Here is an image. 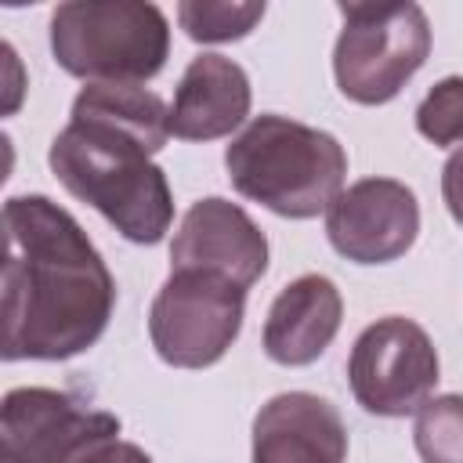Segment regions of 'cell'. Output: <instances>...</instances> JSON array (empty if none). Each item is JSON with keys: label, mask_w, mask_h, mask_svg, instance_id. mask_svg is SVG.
<instances>
[{"label": "cell", "mask_w": 463, "mask_h": 463, "mask_svg": "<svg viewBox=\"0 0 463 463\" xmlns=\"http://www.w3.org/2000/svg\"><path fill=\"white\" fill-rule=\"evenodd\" d=\"M4 362H65L101 340L116 279L83 224L47 195L4 203Z\"/></svg>", "instance_id": "1"}, {"label": "cell", "mask_w": 463, "mask_h": 463, "mask_svg": "<svg viewBox=\"0 0 463 463\" xmlns=\"http://www.w3.org/2000/svg\"><path fill=\"white\" fill-rule=\"evenodd\" d=\"M170 137V105L148 87L87 83L47 148L65 192L94 206L127 242L156 246L174 224L166 170L152 163Z\"/></svg>", "instance_id": "2"}, {"label": "cell", "mask_w": 463, "mask_h": 463, "mask_svg": "<svg viewBox=\"0 0 463 463\" xmlns=\"http://www.w3.org/2000/svg\"><path fill=\"white\" fill-rule=\"evenodd\" d=\"M224 170L242 199L279 217L307 221L326 213L344 192L347 152L329 130L264 112L232 137Z\"/></svg>", "instance_id": "3"}, {"label": "cell", "mask_w": 463, "mask_h": 463, "mask_svg": "<svg viewBox=\"0 0 463 463\" xmlns=\"http://www.w3.org/2000/svg\"><path fill=\"white\" fill-rule=\"evenodd\" d=\"M51 54L76 80L145 87L170 58V22L148 0H69L51 11Z\"/></svg>", "instance_id": "4"}, {"label": "cell", "mask_w": 463, "mask_h": 463, "mask_svg": "<svg viewBox=\"0 0 463 463\" xmlns=\"http://www.w3.org/2000/svg\"><path fill=\"white\" fill-rule=\"evenodd\" d=\"M344 25L333 47V76L347 101L387 105L423 69L430 22L420 4H336Z\"/></svg>", "instance_id": "5"}, {"label": "cell", "mask_w": 463, "mask_h": 463, "mask_svg": "<svg viewBox=\"0 0 463 463\" xmlns=\"http://www.w3.org/2000/svg\"><path fill=\"white\" fill-rule=\"evenodd\" d=\"M246 289L203 271H170L148 307V340L174 369L217 365L239 340Z\"/></svg>", "instance_id": "6"}, {"label": "cell", "mask_w": 463, "mask_h": 463, "mask_svg": "<svg viewBox=\"0 0 463 463\" xmlns=\"http://www.w3.org/2000/svg\"><path fill=\"white\" fill-rule=\"evenodd\" d=\"M441 376L438 347L427 329L405 315H383L365 326L347 358L354 402L383 420L420 412Z\"/></svg>", "instance_id": "7"}, {"label": "cell", "mask_w": 463, "mask_h": 463, "mask_svg": "<svg viewBox=\"0 0 463 463\" xmlns=\"http://www.w3.org/2000/svg\"><path fill=\"white\" fill-rule=\"evenodd\" d=\"M119 438V420L54 387H11L0 402V459L83 463Z\"/></svg>", "instance_id": "8"}, {"label": "cell", "mask_w": 463, "mask_h": 463, "mask_svg": "<svg viewBox=\"0 0 463 463\" xmlns=\"http://www.w3.org/2000/svg\"><path fill=\"white\" fill-rule=\"evenodd\" d=\"M329 246L354 264H391L420 235V203L405 181L362 177L326 210Z\"/></svg>", "instance_id": "9"}, {"label": "cell", "mask_w": 463, "mask_h": 463, "mask_svg": "<svg viewBox=\"0 0 463 463\" xmlns=\"http://www.w3.org/2000/svg\"><path fill=\"white\" fill-rule=\"evenodd\" d=\"M170 271H203L250 289L268 271V239L239 203L206 195L184 210L174 232Z\"/></svg>", "instance_id": "10"}, {"label": "cell", "mask_w": 463, "mask_h": 463, "mask_svg": "<svg viewBox=\"0 0 463 463\" xmlns=\"http://www.w3.org/2000/svg\"><path fill=\"white\" fill-rule=\"evenodd\" d=\"M253 463H347V427L333 402L286 391L253 416Z\"/></svg>", "instance_id": "11"}, {"label": "cell", "mask_w": 463, "mask_h": 463, "mask_svg": "<svg viewBox=\"0 0 463 463\" xmlns=\"http://www.w3.org/2000/svg\"><path fill=\"white\" fill-rule=\"evenodd\" d=\"M344 322V297L333 279L307 271L279 289L264 318V354L279 365H311L336 340Z\"/></svg>", "instance_id": "12"}, {"label": "cell", "mask_w": 463, "mask_h": 463, "mask_svg": "<svg viewBox=\"0 0 463 463\" xmlns=\"http://www.w3.org/2000/svg\"><path fill=\"white\" fill-rule=\"evenodd\" d=\"M253 90L239 61L224 54H199L177 80L170 101V137L181 141H217L239 130L250 116Z\"/></svg>", "instance_id": "13"}, {"label": "cell", "mask_w": 463, "mask_h": 463, "mask_svg": "<svg viewBox=\"0 0 463 463\" xmlns=\"http://www.w3.org/2000/svg\"><path fill=\"white\" fill-rule=\"evenodd\" d=\"M264 0H181L177 22L195 43H232L257 29Z\"/></svg>", "instance_id": "14"}, {"label": "cell", "mask_w": 463, "mask_h": 463, "mask_svg": "<svg viewBox=\"0 0 463 463\" xmlns=\"http://www.w3.org/2000/svg\"><path fill=\"white\" fill-rule=\"evenodd\" d=\"M412 441L423 463H463V394H438L416 412Z\"/></svg>", "instance_id": "15"}, {"label": "cell", "mask_w": 463, "mask_h": 463, "mask_svg": "<svg viewBox=\"0 0 463 463\" xmlns=\"http://www.w3.org/2000/svg\"><path fill=\"white\" fill-rule=\"evenodd\" d=\"M416 130L438 148L463 141V76L438 80L416 105Z\"/></svg>", "instance_id": "16"}, {"label": "cell", "mask_w": 463, "mask_h": 463, "mask_svg": "<svg viewBox=\"0 0 463 463\" xmlns=\"http://www.w3.org/2000/svg\"><path fill=\"white\" fill-rule=\"evenodd\" d=\"M441 199L456 224H463V145L441 166Z\"/></svg>", "instance_id": "17"}, {"label": "cell", "mask_w": 463, "mask_h": 463, "mask_svg": "<svg viewBox=\"0 0 463 463\" xmlns=\"http://www.w3.org/2000/svg\"><path fill=\"white\" fill-rule=\"evenodd\" d=\"M83 463H152V456L141 449V445H134V441H105V445H98Z\"/></svg>", "instance_id": "18"}, {"label": "cell", "mask_w": 463, "mask_h": 463, "mask_svg": "<svg viewBox=\"0 0 463 463\" xmlns=\"http://www.w3.org/2000/svg\"><path fill=\"white\" fill-rule=\"evenodd\" d=\"M0 463H11V459H0Z\"/></svg>", "instance_id": "19"}]
</instances>
